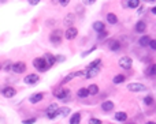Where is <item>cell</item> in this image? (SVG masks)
<instances>
[{"label":"cell","mask_w":156,"mask_h":124,"mask_svg":"<svg viewBox=\"0 0 156 124\" xmlns=\"http://www.w3.org/2000/svg\"><path fill=\"white\" fill-rule=\"evenodd\" d=\"M77 35H78V30L75 29V27H68L67 30H66V34H65V37L67 40H74L77 37Z\"/></svg>","instance_id":"9"},{"label":"cell","mask_w":156,"mask_h":124,"mask_svg":"<svg viewBox=\"0 0 156 124\" xmlns=\"http://www.w3.org/2000/svg\"><path fill=\"white\" fill-rule=\"evenodd\" d=\"M119 65H121L122 68H125V70H130L133 65V60L130 59L129 56H123L119 59Z\"/></svg>","instance_id":"3"},{"label":"cell","mask_w":156,"mask_h":124,"mask_svg":"<svg viewBox=\"0 0 156 124\" xmlns=\"http://www.w3.org/2000/svg\"><path fill=\"white\" fill-rule=\"evenodd\" d=\"M115 119L118 121H126L127 120V115L125 112H116L115 113Z\"/></svg>","instance_id":"21"},{"label":"cell","mask_w":156,"mask_h":124,"mask_svg":"<svg viewBox=\"0 0 156 124\" xmlns=\"http://www.w3.org/2000/svg\"><path fill=\"white\" fill-rule=\"evenodd\" d=\"M107 22H108L110 25H115L118 22V17L115 14H112V12H110V14H107Z\"/></svg>","instance_id":"17"},{"label":"cell","mask_w":156,"mask_h":124,"mask_svg":"<svg viewBox=\"0 0 156 124\" xmlns=\"http://www.w3.org/2000/svg\"><path fill=\"white\" fill-rule=\"evenodd\" d=\"M138 6H140V0H130V2H127V7L129 8H135Z\"/></svg>","instance_id":"26"},{"label":"cell","mask_w":156,"mask_h":124,"mask_svg":"<svg viewBox=\"0 0 156 124\" xmlns=\"http://www.w3.org/2000/svg\"><path fill=\"white\" fill-rule=\"evenodd\" d=\"M11 70L14 71V72H17V74H24L25 71H26V64L22 62L19 63H15V64H12Z\"/></svg>","instance_id":"6"},{"label":"cell","mask_w":156,"mask_h":124,"mask_svg":"<svg viewBox=\"0 0 156 124\" xmlns=\"http://www.w3.org/2000/svg\"><path fill=\"white\" fill-rule=\"evenodd\" d=\"M144 102H145V105L151 106L153 104V97H152V95H147V97L144 98Z\"/></svg>","instance_id":"29"},{"label":"cell","mask_w":156,"mask_h":124,"mask_svg":"<svg viewBox=\"0 0 156 124\" xmlns=\"http://www.w3.org/2000/svg\"><path fill=\"white\" fill-rule=\"evenodd\" d=\"M155 44H156V42H155V40H151V42H149V47H151V48H152V49H153V50H155V49H156V45H155Z\"/></svg>","instance_id":"37"},{"label":"cell","mask_w":156,"mask_h":124,"mask_svg":"<svg viewBox=\"0 0 156 124\" xmlns=\"http://www.w3.org/2000/svg\"><path fill=\"white\" fill-rule=\"evenodd\" d=\"M45 62H47V64L49 65V67H52V65L56 63V59H55V56H52V55L48 53L47 56H45Z\"/></svg>","instance_id":"22"},{"label":"cell","mask_w":156,"mask_h":124,"mask_svg":"<svg viewBox=\"0 0 156 124\" xmlns=\"http://www.w3.org/2000/svg\"><path fill=\"white\" fill-rule=\"evenodd\" d=\"M145 124H155V121H148V123H145Z\"/></svg>","instance_id":"42"},{"label":"cell","mask_w":156,"mask_h":124,"mask_svg":"<svg viewBox=\"0 0 156 124\" xmlns=\"http://www.w3.org/2000/svg\"><path fill=\"white\" fill-rule=\"evenodd\" d=\"M63 60H65V57H62V56L58 57V62H63Z\"/></svg>","instance_id":"39"},{"label":"cell","mask_w":156,"mask_h":124,"mask_svg":"<svg viewBox=\"0 0 156 124\" xmlns=\"http://www.w3.org/2000/svg\"><path fill=\"white\" fill-rule=\"evenodd\" d=\"M88 93L91 95H96L97 93H99V86H97V85H91L88 87Z\"/></svg>","instance_id":"23"},{"label":"cell","mask_w":156,"mask_h":124,"mask_svg":"<svg viewBox=\"0 0 156 124\" xmlns=\"http://www.w3.org/2000/svg\"><path fill=\"white\" fill-rule=\"evenodd\" d=\"M135 30H137V33H144L145 30H147V23L142 21L137 22V25H135Z\"/></svg>","instance_id":"16"},{"label":"cell","mask_w":156,"mask_h":124,"mask_svg":"<svg viewBox=\"0 0 156 124\" xmlns=\"http://www.w3.org/2000/svg\"><path fill=\"white\" fill-rule=\"evenodd\" d=\"M104 27H106V25H104V22H100V21H97V22H94L93 23V29L96 30V32H103L104 30Z\"/></svg>","instance_id":"20"},{"label":"cell","mask_w":156,"mask_h":124,"mask_svg":"<svg viewBox=\"0 0 156 124\" xmlns=\"http://www.w3.org/2000/svg\"><path fill=\"white\" fill-rule=\"evenodd\" d=\"M149 42H151V37H149V35H142V37H140V40H138L140 47H148Z\"/></svg>","instance_id":"13"},{"label":"cell","mask_w":156,"mask_h":124,"mask_svg":"<svg viewBox=\"0 0 156 124\" xmlns=\"http://www.w3.org/2000/svg\"><path fill=\"white\" fill-rule=\"evenodd\" d=\"M24 80L27 85H36V83L40 80V77H38L37 74H30V75H27V77H25Z\"/></svg>","instance_id":"8"},{"label":"cell","mask_w":156,"mask_h":124,"mask_svg":"<svg viewBox=\"0 0 156 124\" xmlns=\"http://www.w3.org/2000/svg\"><path fill=\"white\" fill-rule=\"evenodd\" d=\"M55 95L56 98H59L62 101H68L70 100V92H68L67 89H59V90H56L55 92Z\"/></svg>","instance_id":"2"},{"label":"cell","mask_w":156,"mask_h":124,"mask_svg":"<svg viewBox=\"0 0 156 124\" xmlns=\"http://www.w3.org/2000/svg\"><path fill=\"white\" fill-rule=\"evenodd\" d=\"M97 64H100V59L94 60V62H92L91 64H89V67H97Z\"/></svg>","instance_id":"33"},{"label":"cell","mask_w":156,"mask_h":124,"mask_svg":"<svg viewBox=\"0 0 156 124\" xmlns=\"http://www.w3.org/2000/svg\"><path fill=\"white\" fill-rule=\"evenodd\" d=\"M132 124H134V123H132Z\"/></svg>","instance_id":"43"},{"label":"cell","mask_w":156,"mask_h":124,"mask_svg":"<svg viewBox=\"0 0 156 124\" xmlns=\"http://www.w3.org/2000/svg\"><path fill=\"white\" fill-rule=\"evenodd\" d=\"M15 94H17V90H15V89H12V87H6L3 90V95H4V97H7V98L14 97Z\"/></svg>","instance_id":"12"},{"label":"cell","mask_w":156,"mask_h":124,"mask_svg":"<svg viewBox=\"0 0 156 124\" xmlns=\"http://www.w3.org/2000/svg\"><path fill=\"white\" fill-rule=\"evenodd\" d=\"M94 2H84V4H93Z\"/></svg>","instance_id":"40"},{"label":"cell","mask_w":156,"mask_h":124,"mask_svg":"<svg viewBox=\"0 0 156 124\" xmlns=\"http://www.w3.org/2000/svg\"><path fill=\"white\" fill-rule=\"evenodd\" d=\"M89 124H101V120H99V119H96V117H92L91 120H89Z\"/></svg>","instance_id":"31"},{"label":"cell","mask_w":156,"mask_h":124,"mask_svg":"<svg viewBox=\"0 0 156 124\" xmlns=\"http://www.w3.org/2000/svg\"><path fill=\"white\" fill-rule=\"evenodd\" d=\"M81 123V113L75 112L70 119V124H80Z\"/></svg>","instance_id":"15"},{"label":"cell","mask_w":156,"mask_h":124,"mask_svg":"<svg viewBox=\"0 0 156 124\" xmlns=\"http://www.w3.org/2000/svg\"><path fill=\"white\" fill-rule=\"evenodd\" d=\"M33 67L37 71H40V72H44V71H47L49 68V65L47 64L44 57H37V59L33 60Z\"/></svg>","instance_id":"1"},{"label":"cell","mask_w":156,"mask_h":124,"mask_svg":"<svg viewBox=\"0 0 156 124\" xmlns=\"http://www.w3.org/2000/svg\"><path fill=\"white\" fill-rule=\"evenodd\" d=\"M145 75H147V77H155V64L149 65V67L147 68V71H145Z\"/></svg>","instance_id":"25"},{"label":"cell","mask_w":156,"mask_h":124,"mask_svg":"<svg viewBox=\"0 0 156 124\" xmlns=\"http://www.w3.org/2000/svg\"><path fill=\"white\" fill-rule=\"evenodd\" d=\"M77 95L80 98H86L89 95V93H88V89H85V87H82V89H80L78 92H77Z\"/></svg>","instance_id":"24"},{"label":"cell","mask_w":156,"mask_h":124,"mask_svg":"<svg viewBox=\"0 0 156 124\" xmlns=\"http://www.w3.org/2000/svg\"><path fill=\"white\" fill-rule=\"evenodd\" d=\"M74 77H85V71H78V72H74Z\"/></svg>","instance_id":"34"},{"label":"cell","mask_w":156,"mask_h":124,"mask_svg":"<svg viewBox=\"0 0 156 124\" xmlns=\"http://www.w3.org/2000/svg\"><path fill=\"white\" fill-rule=\"evenodd\" d=\"M110 49H111V50H114V52H116V50H119V49H121V45H119V42L114 41L111 45H110Z\"/></svg>","instance_id":"27"},{"label":"cell","mask_w":156,"mask_h":124,"mask_svg":"<svg viewBox=\"0 0 156 124\" xmlns=\"http://www.w3.org/2000/svg\"><path fill=\"white\" fill-rule=\"evenodd\" d=\"M44 98V93H36V94H33V95H30V98H29V102L30 104H38L40 101Z\"/></svg>","instance_id":"10"},{"label":"cell","mask_w":156,"mask_h":124,"mask_svg":"<svg viewBox=\"0 0 156 124\" xmlns=\"http://www.w3.org/2000/svg\"><path fill=\"white\" fill-rule=\"evenodd\" d=\"M49 40H51V42H52V44L59 45L60 42H62V32H60V30H56V32H53L52 34H51Z\"/></svg>","instance_id":"5"},{"label":"cell","mask_w":156,"mask_h":124,"mask_svg":"<svg viewBox=\"0 0 156 124\" xmlns=\"http://www.w3.org/2000/svg\"><path fill=\"white\" fill-rule=\"evenodd\" d=\"M99 74V67H88L85 71V78L91 79V78H94Z\"/></svg>","instance_id":"7"},{"label":"cell","mask_w":156,"mask_h":124,"mask_svg":"<svg viewBox=\"0 0 156 124\" xmlns=\"http://www.w3.org/2000/svg\"><path fill=\"white\" fill-rule=\"evenodd\" d=\"M67 4H68V2H67V0H66V2H63V0H62V2H60V6H63V7H66V6H67Z\"/></svg>","instance_id":"38"},{"label":"cell","mask_w":156,"mask_h":124,"mask_svg":"<svg viewBox=\"0 0 156 124\" xmlns=\"http://www.w3.org/2000/svg\"><path fill=\"white\" fill-rule=\"evenodd\" d=\"M74 21H75V17H74V14H71V12H70V14H67L65 17V21H63V22H65V25H67V26L71 27V25L74 23Z\"/></svg>","instance_id":"14"},{"label":"cell","mask_w":156,"mask_h":124,"mask_svg":"<svg viewBox=\"0 0 156 124\" xmlns=\"http://www.w3.org/2000/svg\"><path fill=\"white\" fill-rule=\"evenodd\" d=\"M114 102L112 101H104L103 104H101V109L104 110V112H111L112 109H114Z\"/></svg>","instance_id":"11"},{"label":"cell","mask_w":156,"mask_h":124,"mask_svg":"<svg viewBox=\"0 0 156 124\" xmlns=\"http://www.w3.org/2000/svg\"><path fill=\"white\" fill-rule=\"evenodd\" d=\"M127 89H129V92L140 93V92H144L147 87H145L142 83H129V85H127Z\"/></svg>","instance_id":"4"},{"label":"cell","mask_w":156,"mask_h":124,"mask_svg":"<svg viewBox=\"0 0 156 124\" xmlns=\"http://www.w3.org/2000/svg\"><path fill=\"white\" fill-rule=\"evenodd\" d=\"M36 121H37V119H36V117H32V119H27V120H24L22 123H24V124H34Z\"/></svg>","instance_id":"30"},{"label":"cell","mask_w":156,"mask_h":124,"mask_svg":"<svg viewBox=\"0 0 156 124\" xmlns=\"http://www.w3.org/2000/svg\"><path fill=\"white\" fill-rule=\"evenodd\" d=\"M68 113H70V109H68L67 106H63V108H58V116H60V117H66Z\"/></svg>","instance_id":"18"},{"label":"cell","mask_w":156,"mask_h":124,"mask_svg":"<svg viewBox=\"0 0 156 124\" xmlns=\"http://www.w3.org/2000/svg\"><path fill=\"white\" fill-rule=\"evenodd\" d=\"M58 108H59V106L56 105V104H51V105L47 108V112H48V113H51V112H56V110H58Z\"/></svg>","instance_id":"28"},{"label":"cell","mask_w":156,"mask_h":124,"mask_svg":"<svg viewBox=\"0 0 156 124\" xmlns=\"http://www.w3.org/2000/svg\"><path fill=\"white\" fill-rule=\"evenodd\" d=\"M56 116H58V110H56V112H51V113H48V117H49V119H55Z\"/></svg>","instance_id":"36"},{"label":"cell","mask_w":156,"mask_h":124,"mask_svg":"<svg viewBox=\"0 0 156 124\" xmlns=\"http://www.w3.org/2000/svg\"><path fill=\"white\" fill-rule=\"evenodd\" d=\"M125 80H126V77L122 74H118V75H115L114 79H112V82L115 83V85H119V83H123Z\"/></svg>","instance_id":"19"},{"label":"cell","mask_w":156,"mask_h":124,"mask_svg":"<svg viewBox=\"0 0 156 124\" xmlns=\"http://www.w3.org/2000/svg\"><path fill=\"white\" fill-rule=\"evenodd\" d=\"M104 37H107V33L103 30V32H100V33H99V40H103Z\"/></svg>","instance_id":"35"},{"label":"cell","mask_w":156,"mask_h":124,"mask_svg":"<svg viewBox=\"0 0 156 124\" xmlns=\"http://www.w3.org/2000/svg\"><path fill=\"white\" fill-rule=\"evenodd\" d=\"M73 78H74V74H68L67 77H66L65 79H63V83H67V82H70V80L73 79Z\"/></svg>","instance_id":"32"},{"label":"cell","mask_w":156,"mask_h":124,"mask_svg":"<svg viewBox=\"0 0 156 124\" xmlns=\"http://www.w3.org/2000/svg\"><path fill=\"white\" fill-rule=\"evenodd\" d=\"M151 11H152V14H156V8H155V7H152V10H151Z\"/></svg>","instance_id":"41"}]
</instances>
